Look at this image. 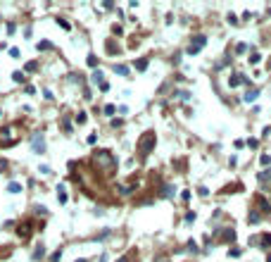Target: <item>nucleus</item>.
<instances>
[{
  "label": "nucleus",
  "mask_w": 271,
  "mask_h": 262,
  "mask_svg": "<svg viewBox=\"0 0 271 262\" xmlns=\"http://www.w3.org/2000/svg\"><path fill=\"white\" fill-rule=\"evenodd\" d=\"M271 179V172H262L259 174V181H269Z\"/></svg>",
  "instance_id": "17"
},
{
  "label": "nucleus",
  "mask_w": 271,
  "mask_h": 262,
  "mask_svg": "<svg viewBox=\"0 0 271 262\" xmlns=\"http://www.w3.org/2000/svg\"><path fill=\"white\" fill-rule=\"evenodd\" d=\"M186 222H195V212H188V215H186Z\"/></svg>",
  "instance_id": "24"
},
{
  "label": "nucleus",
  "mask_w": 271,
  "mask_h": 262,
  "mask_svg": "<svg viewBox=\"0 0 271 262\" xmlns=\"http://www.w3.org/2000/svg\"><path fill=\"white\" fill-rule=\"evenodd\" d=\"M152 148H155V131H145V134L140 136V141H138V153L147 155Z\"/></svg>",
  "instance_id": "2"
},
{
  "label": "nucleus",
  "mask_w": 271,
  "mask_h": 262,
  "mask_svg": "<svg viewBox=\"0 0 271 262\" xmlns=\"http://www.w3.org/2000/svg\"><path fill=\"white\" fill-rule=\"evenodd\" d=\"M269 67H271V60H269Z\"/></svg>",
  "instance_id": "26"
},
{
  "label": "nucleus",
  "mask_w": 271,
  "mask_h": 262,
  "mask_svg": "<svg viewBox=\"0 0 271 262\" xmlns=\"http://www.w3.org/2000/svg\"><path fill=\"white\" fill-rule=\"evenodd\" d=\"M48 48H53L50 41H41V43H38V50H48Z\"/></svg>",
  "instance_id": "12"
},
{
  "label": "nucleus",
  "mask_w": 271,
  "mask_h": 262,
  "mask_svg": "<svg viewBox=\"0 0 271 262\" xmlns=\"http://www.w3.org/2000/svg\"><path fill=\"white\" fill-rule=\"evenodd\" d=\"M259 162H262V164H269L271 162V155H262V160H259Z\"/></svg>",
  "instance_id": "22"
},
{
  "label": "nucleus",
  "mask_w": 271,
  "mask_h": 262,
  "mask_svg": "<svg viewBox=\"0 0 271 262\" xmlns=\"http://www.w3.org/2000/svg\"><path fill=\"white\" fill-rule=\"evenodd\" d=\"M259 212H257V210H252V212H250V217H247V222H250V224H257V222H259Z\"/></svg>",
  "instance_id": "7"
},
{
  "label": "nucleus",
  "mask_w": 271,
  "mask_h": 262,
  "mask_svg": "<svg viewBox=\"0 0 271 262\" xmlns=\"http://www.w3.org/2000/svg\"><path fill=\"white\" fill-rule=\"evenodd\" d=\"M93 160H95V167L105 169V172H114V167H117V162H114V157H112L109 150H98Z\"/></svg>",
  "instance_id": "1"
},
{
  "label": "nucleus",
  "mask_w": 271,
  "mask_h": 262,
  "mask_svg": "<svg viewBox=\"0 0 271 262\" xmlns=\"http://www.w3.org/2000/svg\"><path fill=\"white\" fill-rule=\"evenodd\" d=\"M7 191H12V193H17V191H22V186H19V183H10V186H7Z\"/></svg>",
  "instance_id": "16"
},
{
  "label": "nucleus",
  "mask_w": 271,
  "mask_h": 262,
  "mask_svg": "<svg viewBox=\"0 0 271 262\" xmlns=\"http://www.w3.org/2000/svg\"><path fill=\"white\" fill-rule=\"evenodd\" d=\"M43 255H45V248H43V245H38V248H36V253H33V260H41Z\"/></svg>",
  "instance_id": "9"
},
{
  "label": "nucleus",
  "mask_w": 271,
  "mask_h": 262,
  "mask_svg": "<svg viewBox=\"0 0 271 262\" xmlns=\"http://www.w3.org/2000/svg\"><path fill=\"white\" fill-rule=\"evenodd\" d=\"M12 79H14V81H24V74H22V72H14V74H12Z\"/></svg>",
  "instance_id": "18"
},
{
  "label": "nucleus",
  "mask_w": 271,
  "mask_h": 262,
  "mask_svg": "<svg viewBox=\"0 0 271 262\" xmlns=\"http://www.w3.org/2000/svg\"><path fill=\"white\" fill-rule=\"evenodd\" d=\"M235 50H238V53H245V50H247V43H238V48H235Z\"/></svg>",
  "instance_id": "20"
},
{
  "label": "nucleus",
  "mask_w": 271,
  "mask_h": 262,
  "mask_svg": "<svg viewBox=\"0 0 271 262\" xmlns=\"http://www.w3.org/2000/svg\"><path fill=\"white\" fill-rule=\"evenodd\" d=\"M17 234H19V236H24V238H26V236L31 234V222H24V224H19Z\"/></svg>",
  "instance_id": "5"
},
{
  "label": "nucleus",
  "mask_w": 271,
  "mask_h": 262,
  "mask_svg": "<svg viewBox=\"0 0 271 262\" xmlns=\"http://www.w3.org/2000/svg\"><path fill=\"white\" fill-rule=\"evenodd\" d=\"M33 150H36V153H43V150H45L43 136H33Z\"/></svg>",
  "instance_id": "4"
},
{
  "label": "nucleus",
  "mask_w": 271,
  "mask_h": 262,
  "mask_svg": "<svg viewBox=\"0 0 271 262\" xmlns=\"http://www.w3.org/2000/svg\"><path fill=\"white\" fill-rule=\"evenodd\" d=\"M257 95H259V91H247V93H245V103H252Z\"/></svg>",
  "instance_id": "8"
},
{
  "label": "nucleus",
  "mask_w": 271,
  "mask_h": 262,
  "mask_svg": "<svg viewBox=\"0 0 271 262\" xmlns=\"http://www.w3.org/2000/svg\"><path fill=\"white\" fill-rule=\"evenodd\" d=\"M38 69V62H29L26 64V72H36Z\"/></svg>",
  "instance_id": "15"
},
{
  "label": "nucleus",
  "mask_w": 271,
  "mask_h": 262,
  "mask_svg": "<svg viewBox=\"0 0 271 262\" xmlns=\"http://www.w3.org/2000/svg\"><path fill=\"white\" fill-rule=\"evenodd\" d=\"M114 72H117V74H121V76H126V74H128V67L119 64V67H114Z\"/></svg>",
  "instance_id": "11"
},
{
  "label": "nucleus",
  "mask_w": 271,
  "mask_h": 262,
  "mask_svg": "<svg viewBox=\"0 0 271 262\" xmlns=\"http://www.w3.org/2000/svg\"><path fill=\"white\" fill-rule=\"evenodd\" d=\"M60 257H62V250L57 248V250H55V253H53V257H50V260H53V262H57V260H60Z\"/></svg>",
  "instance_id": "14"
},
{
  "label": "nucleus",
  "mask_w": 271,
  "mask_h": 262,
  "mask_svg": "<svg viewBox=\"0 0 271 262\" xmlns=\"http://www.w3.org/2000/svg\"><path fill=\"white\" fill-rule=\"evenodd\" d=\"M76 122H79V124H83V122H86V112H79V115H76Z\"/></svg>",
  "instance_id": "19"
},
{
  "label": "nucleus",
  "mask_w": 271,
  "mask_h": 262,
  "mask_svg": "<svg viewBox=\"0 0 271 262\" xmlns=\"http://www.w3.org/2000/svg\"><path fill=\"white\" fill-rule=\"evenodd\" d=\"M88 64H90V67H95V64H98V60H95V55H88Z\"/></svg>",
  "instance_id": "21"
},
{
  "label": "nucleus",
  "mask_w": 271,
  "mask_h": 262,
  "mask_svg": "<svg viewBox=\"0 0 271 262\" xmlns=\"http://www.w3.org/2000/svg\"><path fill=\"white\" fill-rule=\"evenodd\" d=\"M266 262H271V253H269V255H266Z\"/></svg>",
  "instance_id": "25"
},
{
  "label": "nucleus",
  "mask_w": 271,
  "mask_h": 262,
  "mask_svg": "<svg viewBox=\"0 0 271 262\" xmlns=\"http://www.w3.org/2000/svg\"><path fill=\"white\" fill-rule=\"evenodd\" d=\"M131 255H133V253H128V255H124V257H119L117 262H131Z\"/></svg>",
  "instance_id": "23"
},
{
  "label": "nucleus",
  "mask_w": 271,
  "mask_h": 262,
  "mask_svg": "<svg viewBox=\"0 0 271 262\" xmlns=\"http://www.w3.org/2000/svg\"><path fill=\"white\" fill-rule=\"evenodd\" d=\"M136 69H138V72H145V69H147V60H145V57H140V60H136Z\"/></svg>",
  "instance_id": "6"
},
{
  "label": "nucleus",
  "mask_w": 271,
  "mask_h": 262,
  "mask_svg": "<svg viewBox=\"0 0 271 262\" xmlns=\"http://www.w3.org/2000/svg\"><path fill=\"white\" fill-rule=\"evenodd\" d=\"M259 243H262L264 248H269V245H271V236L269 234H262V241H259Z\"/></svg>",
  "instance_id": "10"
},
{
  "label": "nucleus",
  "mask_w": 271,
  "mask_h": 262,
  "mask_svg": "<svg viewBox=\"0 0 271 262\" xmlns=\"http://www.w3.org/2000/svg\"><path fill=\"white\" fill-rule=\"evenodd\" d=\"M57 24H60V26H62L64 31H69V29H72V26H69V22H67V19H57Z\"/></svg>",
  "instance_id": "13"
},
{
  "label": "nucleus",
  "mask_w": 271,
  "mask_h": 262,
  "mask_svg": "<svg viewBox=\"0 0 271 262\" xmlns=\"http://www.w3.org/2000/svg\"><path fill=\"white\" fill-rule=\"evenodd\" d=\"M207 43V36H205V34H198V36L193 38V41H190V45H188V53L190 55H198L200 50H202V45Z\"/></svg>",
  "instance_id": "3"
}]
</instances>
